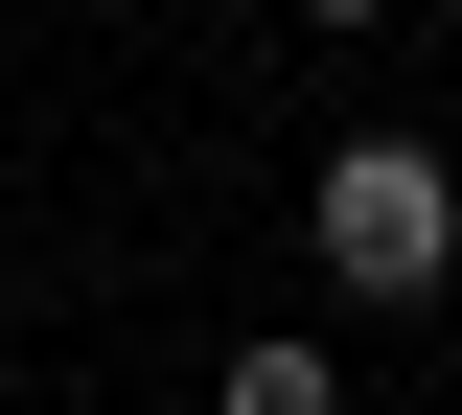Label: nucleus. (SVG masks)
Wrapping results in <instances>:
<instances>
[{
    "instance_id": "obj_1",
    "label": "nucleus",
    "mask_w": 462,
    "mask_h": 415,
    "mask_svg": "<svg viewBox=\"0 0 462 415\" xmlns=\"http://www.w3.org/2000/svg\"><path fill=\"white\" fill-rule=\"evenodd\" d=\"M300 231H324V277H346V300H439V277H462V185L416 162V139H346Z\"/></svg>"
},
{
    "instance_id": "obj_2",
    "label": "nucleus",
    "mask_w": 462,
    "mask_h": 415,
    "mask_svg": "<svg viewBox=\"0 0 462 415\" xmlns=\"http://www.w3.org/2000/svg\"><path fill=\"white\" fill-rule=\"evenodd\" d=\"M231 415H346V392H324V347H231Z\"/></svg>"
},
{
    "instance_id": "obj_3",
    "label": "nucleus",
    "mask_w": 462,
    "mask_h": 415,
    "mask_svg": "<svg viewBox=\"0 0 462 415\" xmlns=\"http://www.w3.org/2000/svg\"><path fill=\"white\" fill-rule=\"evenodd\" d=\"M300 23H370V0H300Z\"/></svg>"
}]
</instances>
